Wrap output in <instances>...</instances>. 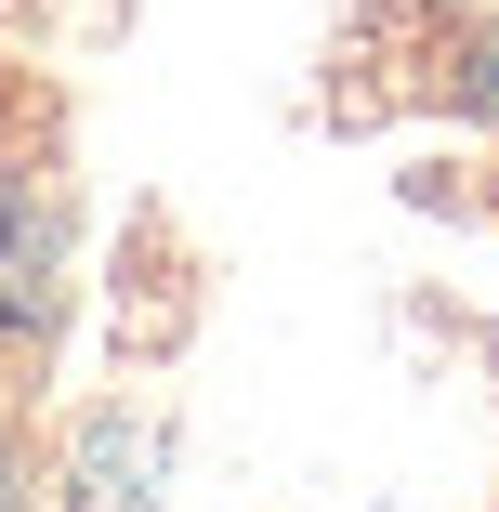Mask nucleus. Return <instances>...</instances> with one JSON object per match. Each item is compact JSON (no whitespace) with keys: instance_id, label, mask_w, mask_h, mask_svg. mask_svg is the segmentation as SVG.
<instances>
[{"instance_id":"1","label":"nucleus","mask_w":499,"mask_h":512,"mask_svg":"<svg viewBox=\"0 0 499 512\" xmlns=\"http://www.w3.org/2000/svg\"><path fill=\"white\" fill-rule=\"evenodd\" d=\"M473 106H486V119H499V53H486V66H473Z\"/></svg>"},{"instance_id":"2","label":"nucleus","mask_w":499,"mask_h":512,"mask_svg":"<svg viewBox=\"0 0 499 512\" xmlns=\"http://www.w3.org/2000/svg\"><path fill=\"white\" fill-rule=\"evenodd\" d=\"M0 512H14V473H0Z\"/></svg>"}]
</instances>
